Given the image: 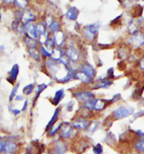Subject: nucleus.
Wrapping results in <instances>:
<instances>
[{
	"instance_id": "f257e3e1",
	"label": "nucleus",
	"mask_w": 144,
	"mask_h": 154,
	"mask_svg": "<svg viewBox=\"0 0 144 154\" xmlns=\"http://www.w3.org/2000/svg\"><path fill=\"white\" fill-rule=\"evenodd\" d=\"M133 112L134 109L122 106L116 109L113 112V115L117 119H121L129 116Z\"/></svg>"
},
{
	"instance_id": "f03ea898",
	"label": "nucleus",
	"mask_w": 144,
	"mask_h": 154,
	"mask_svg": "<svg viewBox=\"0 0 144 154\" xmlns=\"http://www.w3.org/2000/svg\"><path fill=\"white\" fill-rule=\"evenodd\" d=\"M128 42L135 48H139L144 44V35L140 32L135 33L130 38Z\"/></svg>"
},
{
	"instance_id": "7ed1b4c3",
	"label": "nucleus",
	"mask_w": 144,
	"mask_h": 154,
	"mask_svg": "<svg viewBox=\"0 0 144 154\" xmlns=\"http://www.w3.org/2000/svg\"><path fill=\"white\" fill-rule=\"evenodd\" d=\"M99 28V25L98 24H93L88 26L86 28L85 32L86 36L90 40L94 39L98 32Z\"/></svg>"
},
{
	"instance_id": "20e7f679",
	"label": "nucleus",
	"mask_w": 144,
	"mask_h": 154,
	"mask_svg": "<svg viewBox=\"0 0 144 154\" xmlns=\"http://www.w3.org/2000/svg\"><path fill=\"white\" fill-rule=\"evenodd\" d=\"M72 131L73 130L70 125L68 123H66L61 128L60 134L64 138H68L72 136Z\"/></svg>"
},
{
	"instance_id": "39448f33",
	"label": "nucleus",
	"mask_w": 144,
	"mask_h": 154,
	"mask_svg": "<svg viewBox=\"0 0 144 154\" xmlns=\"http://www.w3.org/2000/svg\"><path fill=\"white\" fill-rule=\"evenodd\" d=\"M75 97L77 100L80 101H85V100L88 101L93 98L94 94L92 93L90 91H86V92L78 93L75 94Z\"/></svg>"
},
{
	"instance_id": "423d86ee",
	"label": "nucleus",
	"mask_w": 144,
	"mask_h": 154,
	"mask_svg": "<svg viewBox=\"0 0 144 154\" xmlns=\"http://www.w3.org/2000/svg\"><path fill=\"white\" fill-rule=\"evenodd\" d=\"M19 71V67L17 64H14L9 72V77L8 81L10 83H13L16 80L18 73Z\"/></svg>"
},
{
	"instance_id": "0eeeda50",
	"label": "nucleus",
	"mask_w": 144,
	"mask_h": 154,
	"mask_svg": "<svg viewBox=\"0 0 144 154\" xmlns=\"http://www.w3.org/2000/svg\"><path fill=\"white\" fill-rule=\"evenodd\" d=\"M65 146L61 142H58L54 145L51 154H65Z\"/></svg>"
},
{
	"instance_id": "6e6552de",
	"label": "nucleus",
	"mask_w": 144,
	"mask_h": 154,
	"mask_svg": "<svg viewBox=\"0 0 144 154\" xmlns=\"http://www.w3.org/2000/svg\"><path fill=\"white\" fill-rule=\"evenodd\" d=\"M82 72L84 73L88 77L92 79L95 75V71L94 68L89 64H85L82 66Z\"/></svg>"
},
{
	"instance_id": "1a4fd4ad",
	"label": "nucleus",
	"mask_w": 144,
	"mask_h": 154,
	"mask_svg": "<svg viewBox=\"0 0 144 154\" xmlns=\"http://www.w3.org/2000/svg\"><path fill=\"white\" fill-rule=\"evenodd\" d=\"M26 29H27L29 37L32 38H36L37 36V32L36 27L33 23H28L26 25Z\"/></svg>"
},
{
	"instance_id": "9d476101",
	"label": "nucleus",
	"mask_w": 144,
	"mask_h": 154,
	"mask_svg": "<svg viewBox=\"0 0 144 154\" xmlns=\"http://www.w3.org/2000/svg\"><path fill=\"white\" fill-rule=\"evenodd\" d=\"M78 14H79V10L77 9L76 7H71L68 10L66 16L68 18L74 20H76L77 18Z\"/></svg>"
},
{
	"instance_id": "9b49d317",
	"label": "nucleus",
	"mask_w": 144,
	"mask_h": 154,
	"mask_svg": "<svg viewBox=\"0 0 144 154\" xmlns=\"http://www.w3.org/2000/svg\"><path fill=\"white\" fill-rule=\"evenodd\" d=\"M89 124H90L89 122L85 120H76L73 122V126L78 129H85L88 127Z\"/></svg>"
},
{
	"instance_id": "f8f14e48",
	"label": "nucleus",
	"mask_w": 144,
	"mask_h": 154,
	"mask_svg": "<svg viewBox=\"0 0 144 154\" xmlns=\"http://www.w3.org/2000/svg\"><path fill=\"white\" fill-rule=\"evenodd\" d=\"M64 41V33L61 31H58L54 35V42L57 45H61Z\"/></svg>"
},
{
	"instance_id": "ddd939ff",
	"label": "nucleus",
	"mask_w": 144,
	"mask_h": 154,
	"mask_svg": "<svg viewBox=\"0 0 144 154\" xmlns=\"http://www.w3.org/2000/svg\"><path fill=\"white\" fill-rule=\"evenodd\" d=\"M59 109H57L54 113L53 116L51 118V119L50 120L49 122L47 124V126H46V130H49L50 129H51L52 127H53L55 123L57 121L58 119V115H59Z\"/></svg>"
},
{
	"instance_id": "4468645a",
	"label": "nucleus",
	"mask_w": 144,
	"mask_h": 154,
	"mask_svg": "<svg viewBox=\"0 0 144 154\" xmlns=\"http://www.w3.org/2000/svg\"><path fill=\"white\" fill-rule=\"evenodd\" d=\"M64 97V91L62 89H60L55 93L54 99L52 100V104L57 105L59 102Z\"/></svg>"
},
{
	"instance_id": "2eb2a0df",
	"label": "nucleus",
	"mask_w": 144,
	"mask_h": 154,
	"mask_svg": "<svg viewBox=\"0 0 144 154\" xmlns=\"http://www.w3.org/2000/svg\"><path fill=\"white\" fill-rule=\"evenodd\" d=\"M67 55L73 61H76L79 58V54L77 51L73 48H70L68 50Z\"/></svg>"
},
{
	"instance_id": "dca6fc26",
	"label": "nucleus",
	"mask_w": 144,
	"mask_h": 154,
	"mask_svg": "<svg viewBox=\"0 0 144 154\" xmlns=\"http://www.w3.org/2000/svg\"><path fill=\"white\" fill-rule=\"evenodd\" d=\"M105 106V104L103 100H95L93 109H94L95 110H102L104 109Z\"/></svg>"
},
{
	"instance_id": "f3484780",
	"label": "nucleus",
	"mask_w": 144,
	"mask_h": 154,
	"mask_svg": "<svg viewBox=\"0 0 144 154\" xmlns=\"http://www.w3.org/2000/svg\"><path fill=\"white\" fill-rule=\"evenodd\" d=\"M76 77L78 79H79L80 80H81L82 82H85V83H89L92 80V79L88 77L83 72L77 73L76 75Z\"/></svg>"
},
{
	"instance_id": "a211bd4d",
	"label": "nucleus",
	"mask_w": 144,
	"mask_h": 154,
	"mask_svg": "<svg viewBox=\"0 0 144 154\" xmlns=\"http://www.w3.org/2000/svg\"><path fill=\"white\" fill-rule=\"evenodd\" d=\"M28 52L32 57L36 60H38L40 59V53L36 48H30Z\"/></svg>"
},
{
	"instance_id": "6ab92c4d",
	"label": "nucleus",
	"mask_w": 144,
	"mask_h": 154,
	"mask_svg": "<svg viewBox=\"0 0 144 154\" xmlns=\"http://www.w3.org/2000/svg\"><path fill=\"white\" fill-rule=\"evenodd\" d=\"M22 20L26 23H30V22L34 20V17L30 12H26L22 15Z\"/></svg>"
},
{
	"instance_id": "aec40b11",
	"label": "nucleus",
	"mask_w": 144,
	"mask_h": 154,
	"mask_svg": "<svg viewBox=\"0 0 144 154\" xmlns=\"http://www.w3.org/2000/svg\"><path fill=\"white\" fill-rule=\"evenodd\" d=\"M25 41H26V43L27 44V45L31 47V48H36V46H37L36 42L31 37H30L29 36L26 37Z\"/></svg>"
},
{
	"instance_id": "412c9836",
	"label": "nucleus",
	"mask_w": 144,
	"mask_h": 154,
	"mask_svg": "<svg viewBox=\"0 0 144 154\" xmlns=\"http://www.w3.org/2000/svg\"><path fill=\"white\" fill-rule=\"evenodd\" d=\"M136 149L140 152H144V139L139 140L135 145Z\"/></svg>"
},
{
	"instance_id": "4be33fe9",
	"label": "nucleus",
	"mask_w": 144,
	"mask_h": 154,
	"mask_svg": "<svg viewBox=\"0 0 144 154\" xmlns=\"http://www.w3.org/2000/svg\"><path fill=\"white\" fill-rule=\"evenodd\" d=\"M34 89V85L33 84H29L23 88V93L26 95H29Z\"/></svg>"
},
{
	"instance_id": "5701e85b",
	"label": "nucleus",
	"mask_w": 144,
	"mask_h": 154,
	"mask_svg": "<svg viewBox=\"0 0 144 154\" xmlns=\"http://www.w3.org/2000/svg\"><path fill=\"white\" fill-rule=\"evenodd\" d=\"M52 55L53 59H55V60L60 59L62 57V51L58 49H55V50H53V51L52 53Z\"/></svg>"
},
{
	"instance_id": "b1692460",
	"label": "nucleus",
	"mask_w": 144,
	"mask_h": 154,
	"mask_svg": "<svg viewBox=\"0 0 144 154\" xmlns=\"http://www.w3.org/2000/svg\"><path fill=\"white\" fill-rule=\"evenodd\" d=\"M36 29H37V35L39 34L40 35H43V34H45L46 33L45 26L42 24H38L37 26L36 27Z\"/></svg>"
},
{
	"instance_id": "393cba45",
	"label": "nucleus",
	"mask_w": 144,
	"mask_h": 154,
	"mask_svg": "<svg viewBox=\"0 0 144 154\" xmlns=\"http://www.w3.org/2000/svg\"><path fill=\"white\" fill-rule=\"evenodd\" d=\"M47 85H45L44 84H40V85L38 86V90H37V93H36L35 101H36V100L38 98V97H39V95L41 93V92L43 91H44L45 89L47 88Z\"/></svg>"
},
{
	"instance_id": "a878e982",
	"label": "nucleus",
	"mask_w": 144,
	"mask_h": 154,
	"mask_svg": "<svg viewBox=\"0 0 144 154\" xmlns=\"http://www.w3.org/2000/svg\"><path fill=\"white\" fill-rule=\"evenodd\" d=\"M93 151H94V154H102L103 152V147L100 143H98L94 147Z\"/></svg>"
},
{
	"instance_id": "bb28decb",
	"label": "nucleus",
	"mask_w": 144,
	"mask_h": 154,
	"mask_svg": "<svg viewBox=\"0 0 144 154\" xmlns=\"http://www.w3.org/2000/svg\"><path fill=\"white\" fill-rule=\"evenodd\" d=\"M38 40L41 44H45L48 40V33L46 32L45 34L40 35Z\"/></svg>"
},
{
	"instance_id": "cd10ccee",
	"label": "nucleus",
	"mask_w": 144,
	"mask_h": 154,
	"mask_svg": "<svg viewBox=\"0 0 144 154\" xmlns=\"http://www.w3.org/2000/svg\"><path fill=\"white\" fill-rule=\"evenodd\" d=\"M19 86V84H18L13 89V90H12L11 92V94H10V97H9V100H10V101H11V100H13V99L14 97L16 95V93L17 91H18Z\"/></svg>"
},
{
	"instance_id": "c85d7f7f",
	"label": "nucleus",
	"mask_w": 144,
	"mask_h": 154,
	"mask_svg": "<svg viewBox=\"0 0 144 154\" xmlns=\"http://www.w3.org/2000/svg\"><path fill=\"white\" fill-rule=\"evenodd\" d=\"M50 29L52 31H54H54H56L58 29V27H59V24H58V22H54L50 25Z\"/></svg>"
},
{
	"instance_id": "c756f323",
	"label": "nucleus",
	"mask_w": 144,
	"mask_h": 154,
	"mask_svg": "<svg viewBox=\"0 0 144 154\" xmlns=\"http://www.w3.org/2000/svg\"><path fill=\"white\" fill-rule=\"evenodd\" d=\"M59 60H60V62L62 63L64 65H65L67 68L68 67V66H69V60L67 58H65L64 57H62Z\"/></svg>"
},
{
	"instance_id": "7c9ffc66",
	"label": "nucleus",
	"mask_w": 144,
	"mask_h": 154,
	"mask_svg": "<svg viewBox=\"0 0 144 154\" xmlns=\"http://www.w3.org/2000/svg\"><path fill=\"white\" fill-rule=\"evenodd\" d=\"M61 127H62V124H58L57 127H55V128L52 129L50 131V134L51 136H54V135L57 133V131H58V129L61 128Z\"/></svg>"
},
{
	"instance_id": "2f4dec72",
	"label": "nucleus",
	"mask_w": 144,
	"mask_h": 154,
	"mask_svg": "<svg viewBox=\"0 0 144 154\" xmlns=\"http://www.w3.org/2000/svg\"><path fill=\"white\" fill-rule=\"evenodd\" d=\"M40 50H41V51H42V54H43V55H44L45 57H50V56H51V53H49L47 50H46V49H45L44 47L41 46V48H40Z\"/></svg>"
},
{
	"instance_id": "473e14b6",
	"label": "nucleus",
	"mask_w": 144,
	"mask_h": 154,
	"mask_svg": "<svg viewBox=\"0 0 144 154\" xmlns=\"http://www.w3.org/2000/svg\"><path fill=\"white\" fill-rule=\"evenodd\" d=\"M46 42H47V44H46L47 46L49 49H51L53 48V46H54V40H52V39H49V40H47V41Z\"/></svg>"
},
{
	"instance_id": "72a5a7b5",
	"label": "nucleus",
	"mask_w": 144,
	"mask_h": 154,
	"mask_svg": "<svg viewBox=\"0 0 144 154\" xmlns=\"http://www.w3.org/2000/svg\"><path fill=\"white\" fill-rule=\"evenodd\" d=\"M110 84H111V82H103L101 85H100V86L101 88H105V87L109 86Z\"/></svg>"
},
{
	"instance_id": "f704fd0d",
	"label": "nucleus",
	"mask_w": 144,
	"mask_h": 154,
	"mask_svg": "<svg viewBox=\"0 0 144 154\" xmlns=\"http://www.w3.org/2000/svg\"><path fill=\"white\" fill-rule=\"evenodd\" d=\"M27 106H28V100H26L25 101V102H24V104L23 107H22V111H24L27 109Z\"/></svg>"
},
{
	"instance_id": "c9c22d12",
	"label": "nucleus",
	"mask_w": 144,
	"mask_h": 154,
	"mask_svg": "<svg viewBox=\"0 0 144 154\" xmlns=\"http://www.w3.org/2000/svg\"><path fill=\"white\" fill-rule=\"evenodd\" d=\"M12 112H13V113L14 114V115H18L19 113H20V111L18 109H12Z\"/></svg>"
},
{
	"instance_id": "e433bc0d",
	"label": "nucleus",
	"mask_w": 144,
	"mask_h": 154,
	"mask_svg": "<svg viewBox=\"0 0 144 154\" xmlns=\"http://www.w3.org/2000/svg\"><path fill=\"white\" fill-rule=\"evenodd\" d=\"M140 66H141V68H142L143 70H144V58L141 61V62H140Z\"/></svg>"
},
{
	"instance_id": "4c0bfd02",
	"label": "nucleus",
	"mask_w": 144,
	"mask_h": 154,
	"mask_svg": "<svg viewBox=\"0 0 144 154\" xmlns=\"http://www.w3.org/2000/svg\"><path fill=\"white\" fill-rule=\"evenodd\" d=\"M22 98H22V96L18 95V96L16 97L15 100H22Z\"/></svg>"
},
{
	"instance_id": "58836bf2",
	"label": "nucleus",
	"mask_w": 144,
	"mask_h": 154,
	"mask_svg": "<svg viewBox=\"0 0 144 154\" xmlns=\"http://www.w3.org/2000/svg\"><path fill=\"white\" fill-rule=\"evenodd\" d=\"M1 49H2V46H0V50Z\"/></svg>"
},
{
	"instance_id": "ea45409f",
	"label": "nucleus",
	"mask_w": 144,
	"mask_h": 154,
	"mask_svg": "<svg viewBox=\"0 0 144 154\" xmlns=\"http://www.w3.org/2000/svg\"><path fill=\"white\" fill-rule=\"evenodd\" d=\"M1 13H0V21H1Z\"/></svg>"
},
{
	"instance_id": "a19ab883",
	"label": "nucleus",
	"mask_w": 144,
	"mask_h": 154,
	"mask_svg": "<svg viewBox=\"0 0 144 154\" xmlns=\"http://www.w3.org/2000/svg\"><path fill=\"white\" fill-rule=\"evenodd\" d=\"M6 154H11V153H8V154H7V153H6Z\"/></svg>"
},
{
	"instance_id": "79ce46f5",
	"label": "nucleus",
	"mask_w": 144,
	"mask_h": 154,
	"mask_svg": "<svg viewBox=\"0 0 144 154\" xmlns=\"http://www.w3.org/2000/svg\"></svg>"
}]
</instances>
